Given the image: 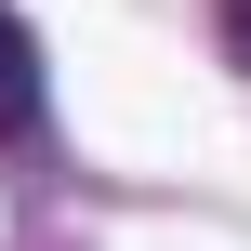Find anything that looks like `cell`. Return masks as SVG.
<instances>
[{"label":"cell","mask_w":251,"mask_h":251,"mask_svg":"<svg viewBox=\"0 0 251 251\" xmlns=\"http://www.w3.org/2000/svg\"><path fill=\"white\" fill-rule=\"evenodd\" d=\"M225 40H238V66H251V0H225Z\"/></svg>","instance_id":"2"},{"label":"cell","mask_w":251,"mask_h":251,"mask_svg":"<svg viewBox=\"0 0 251 251\" xmlns=\"http://www.w3.org/2000/svg\"><path fill=\"white\" fill-rule=\"evenodd\" d=\"M0 146L13 159H53V79H40V40H26L13 0H0Z\"/></svg>","instance_id":"1"}]
</instances>
